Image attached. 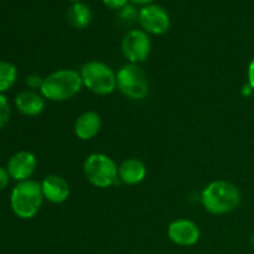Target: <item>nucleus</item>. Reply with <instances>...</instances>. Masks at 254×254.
<instances>
[{"label":"nucleus","mask_w":254,"mask_h":254,"mask_svg":"<svg viewBox=\"0 0 254 254\" xmlns=\"http://www.w3.org/2000/svg\"><path fill=\"white\" fill-rule=\"evenodd\" d=\"M248 84L254 89V59L250 62V66H248Z\"/></svg>","instance_id":"nucleus-22"},{"label":"nucleus","mask_w":254,"mask_h":254,"mask_svg":"<svg viewBox=\"0 0 254 254\" xmlns=\"http://www.w3.org/2000/svg\"><path fill=\"white\" fill-rule=\"evenodd\" d=\"M130 1L134 2V4H136V5H143V6H145V5L151 4L154 0H130Z\"/></svg>","instance_id":"nucleus-24"},{"label":"nucleus","mask_w":254,"mask_h":254,"mask_svg":"<svg viewBox=\"0 0 254 254\" xmlns=\"http://www.w3.org/2000/svg\"><path fill=\"white\" fill-rule=\"evenodd\" d=\"M42 82H44V78H41L40 76L37 74H31L26 78V83L27 86L30 87L31 89H37V88H41L42 86Z\"/></svg>","instance_id":"nucleus-19"},{"label":"nucleus","mask_w":254,"mask_h":254,"mask_svg":"<svg viewBox=\"0 0 254 254\" xmlns=\"http://www.w3.org/2000/svg\"><path fill=\"white\" fill-rule=\"evenodd\" d=\"M138 21L141 29L151 35H163L170 27V16L160 5L149 4L138 11Z\"/></svg>","instance_id":"nucleus-8"},{"label":"nucleus","mask_w":254,"mask_h":254,"mask_svg":"<svg viewBox=\"0 0 254 254\" xmlns=\"http://www.w3.org/2000/svg\"><path fill=\"white\" fill-rule=\"evenodd\" d=\"M67 21L74 29H84L92 21V10L84 2H73L67 10Z\"/></svg>","instance_id":"nucleus-15"},{"label":"nucleus","mask_w":254,"mask_h":254,"mask_svg":"<svg viewBox=\"0 0 254 254\" xmlns=\"http://www.w3.org/2000/svg\"><path fill=\"white\" fill-rule=\"evenodd\" d=\"M9 179L10 175L7 173V169L0 168V191L6 188L7 184H9Z\"/></svg>","instance_id":"nucleus-20"},{"label":"nucleus","mask_w":254,"mask_h":254,"mask_svg":"<svg viewBox=\"0 0 254 254\" xmlns=\"http://www.w3.org/2000/svg\"><path fill=\"white\" fill-rule=\"evenodd\" d=\"M16 67L6 61H0V93L7 91L16 81Z\"/></svg>","instance_id":"nucleus-16"},{"label":"nucleus","mask_w":254,"mask_h":254,"mask_svg":"<svg viewBox=\"0 0 254 254\" xmlns=\"http://www.w3.org/2000/svg\"><path fill=\"white\" fill-rule=\"evenodd\" d=\"M200 228L193 221L179 218L173 221L168 227V237L175 245L181 247L195 246L200 240Z\"/></svg>","instance_id":"nucleus-9"},{"label":"nucleus","mask_w":254,"mask_h":254,"mask_svg":"<svg viewBox=\"0 0 254 254\" xmlns=\"http://www.w3.org/2000/svg\"><path fill=\"white\" fill-rule=\"evenodd\" d=\"M82 83L98 96H108L117 89V73L104 62L89 61L79 69Z\"/></svg>","instance_id":"nucleus-5"},{"label":"nucleus","mask_w":254,"mask_h":254,"mask_svg":"<svg viewBox=\"0 0 254 254\" xmlns=\"http://www.w3.org/2000/svg\"><path fill=\"white\" fill-rule=\"evenodd\" d=\"M69 1H73V2H77V1H81V0H69Z\"/></svg>","instance_id":"nucleus-26"},{"label":"nucleus","mask_w":254,"mask_h":254,"mask_svg":"<svg viewBox=\"0 0 254 254\" xmlns=\"http://www.w3.org/2000/svg\"><path fill=\"white\" fill-rule=\"evenodd\" d=\"M151 51V40L148 32L140 29H131L122 40V52L129 64L146 61Z\"/></svg>","instance_id":"nucleus-7"},{"label":"nucleus","mask_w":254,"mask_h":254,"mask_svg":"<svg viewBox=\"0 0 254 254\" xmlns=\"http://www.w3.org/2000/svg\"><path fill=\"white\" fill-rule=\"evenodd\" d=\"M122 17H124V19H126V20H129V21H130V20H133L134 17H138V12H136L135 10H134V7L128 6V5H127L126 7H123Z\"/></svg>","instance_id":"nucleus-21"},{"label":"nucleus","mask_w":254,"mask_h":254,"mask_svg":"<svg viewBox=\"0 0 254 254\" xmlns=\"http://www.w3.org/2000/svg\"><path fill=\"white\" fill-rule=\"evenodd\" d=\"M146 176V166L141 160L135 158L127 159L118 166V178L126 185L140 184Z\"/></svg>","instance_id":"nucleus-14"},{"label":"nucleus","mask_w":254,"mask_h":254,"mask_svg":"<svg viewBox=\"0 0 254 254\" xmlns=\"http://www.w3.org/2000/svg\"><path fill=\"white\" fill-rule=\"evenodd\" d=\"M252 246H253V248H254V233H253V236H252Z\"/></svg>","instance_id":"nucleus-25"},{"label":"nucleus","mask_w":254,"mask_h":254,"mask_svg":"<svg viewBox=\"0 0 254 254\" xmlns=\"http://www.w3.org/2000/svg\"><path fill=\"white\" fill-rule=\"evenodd\" d=\"M83 87L81 74L76 69L61 68L45 77L40 93L52 102H66L76 97Z\"/></svg>","instance_id":"nucleus-2"},{"label":"nucleus","mask_w":254,"mask_h":254,"mask_svg":"<svg viewBox=\"0 0 254 254\" xmlns=\"http://www.w3.org/2000/svg\"><path fill=\"white\" fill-rule=\"evenodd\" d=\"M83 173L87 181L94 188L108 189L119 185L118 165L111 156L102 153H93L83 163Z\"/></svg>","instance_id":"nucleus-4"},{"label":"nucleus","mask_w":254,"mask_h":254,"mask_svg":"<svg viewBox=\"0 0 254 254\" xmlns=\"http://www.w3.org/2000/svg\"><path fill=\"white\" fill-rule=\"evenodd\" d=\"M15 106L17 111L27 117H35L42 113L45 108V98L41 93H37L34 89L21 91L15 98Z\"/></svg>","instance_id":"nucleus-13"},{"label":"nucleus","mask_w":254,"mask_h":254,"mask_svg":"<svg viewBox=\"0 0 254 254\" xmlns=\"http://www.w3.org/2000/svg\"><path fill=\"white\" fill-rule=\"evenodd\" d=\"M36 166L37 160L34 154L26 150L17 151L7 163V173L10 178L20 183V181L30 180L32 174L36 170Z\"/></svg>","instance_id":"nucleus-10"},{"label":"nucleus","mask_w":254,"mask_h":254,"mask_svg":"<svg viewBox=\"0 0 254 254\" xmlns=\"http://www.w3.org/2000/svg\"><path fill=\"white\" fill-rule=\"evenodd\" d=\"M44 201L41 184L34 180L20 181L11 191L10 205L12 212L22 220L35 217Z\"/></svg>","instance_id":"nucleus-3"},{"label":"nucleus","mask_w":254,"mask_h":254,"mask_svg":"<svg viewBox=\"0 0 254 254\" xmlns=\"http://www.w3.org/2000/svg\"><path fill=\"white\" fill-rule=\"evenodd\" d=\"M44 198L51 203H62L69 197V185L64 178L60 175H49L41 181Z\"/></svg>","instance_id":"nucleus-11"},{"label":"nucleus","mask_w":254,"mask_h":254,"mask_svg":"<svg viewBox=\"0 0 254 254\" xmlns=\"http://www.w3.org/2000/svg\"><path fill=\"white\" fill-rule=\"evenodd\" d=\"M129 0H103V4L107 7L113 10H121L128 5Z\"/></svg>","instance_id":"nucleus-18"},{"label":"nucleus","mask_w":254,"mask_h":254,"mask_svg":"<svg viewBox=\"0 0 254 254\" xmlns=\"http://www.w3.org/2000/svg\"><path fill=\"white\" fill-rule=\"evenodd\" d=\"M253 91H254V89L252 88V87L250 86V84L247 83V84H246L245 87H243V89H242V93L245 94V96H251V94L253 93Z\"/></svg>","instance_id":"nucleus-23"},{"label":"nucleus","mask_w":254,"mask_h":254,"mask_svg":"<svg viewBox=\"0 0 254 254\" xmlns=\"http://www.w3.org/2000/svg\"><path fill=\"white\" fill-rule=\"evenodd\" d=\"M10 114H11V109H10L9 102L6 97L0 93V129L6 126L10 119Z\"/></svg>","instance_id":"nucleus-17"},{"label":"nucleus","mask_w":254,"mask_h":254,"mask_svg":"<svg viewBox=\"0 0 254 254\" xmlns=\"http://www.w3.org/2000/svg\"><path fill=\"white\" fill-rule=\"evenodd\" d=\"M101 127V116L97 112H84L74 122V135L81 140H91L99 133Z\"/></svg>","instance_id":"nucleus-12"},{"label":"nucleus","mask_w":254,"mask_h":254,"mask_svg":"<svg viewBox=\"0 0 254 254\" xmlns=\"http://www.w3.org/2000/svg\"><path fill=\"white\" fill-rule=\"evenodd\" d=\"M117 88L127 98L141 101L149 94L148 76L138 64H127L117 72Z\"/></svg>","instance_id":"nucleus-6"},{"label":"nucleus","mask_w":254,"mask_h":254,"mask_svg":"<svg viewBox=\"0 0 254 254\" xmlns=\"http://www.w3.org/2000/svg\"><path fill=\"white\" fill-rule=\"evenodd\" d=\"M203 208L212 215H226L240 206L241 192L235 184L216 180L208 184L201 193Z\"/></svg>","instance_id":"nucleus-1"}]
</instances>
